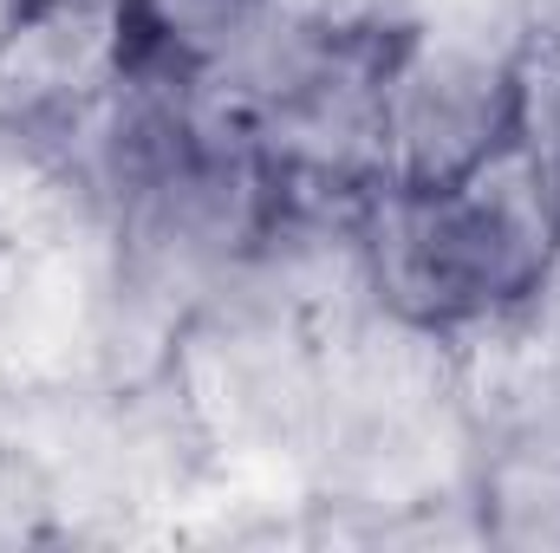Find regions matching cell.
I'll use <instances>...</instances> for the list:
<instances>
[{"label": "cell", "instance_id": "obj_1", "mask_svg": "<svg viewBox=\"0 0 560 553\" xmlns=\"http://www.w3.org/2000/svg\"><path fill=\"white\" fill-rule=\"evenodd\" d=\"M378 299L418 332H463L528 306L560 268V183L502 138L430 189H378L359 215Z\"/></svg>", "mask_w": 560, "mask_h": 553}, {"label": "cell", "instance_id": "obj_2", "mask_svg": "<svg viewBox=\"0 0 560 553\" xmlns=\"http://www.w3.org/2000/svg\"><path fill=\"white\" fill-rule=\"evenodd\" d=\"M509 138V59H411L385 92V189H430Z\"/></svg>", "mask_w": 560, "mask_h": 553}, {"label": "cell", "instance_id": "obj_3", "mask_svg": "<svg viewBox=\"0 0 560 553\" xmlns=\"http://www.w3.org/2000/svg\"><path fill=\"white\" fill-rule=\"evenodd\" d=\"M482 521L495 541H560V430H522L482 469Z\"/></svg>", "mask_w": 560, "mask_h": 553}, {"label": "cell", "instance_id": "obj_4", "mask_svg": "<svg viewBox=\"0 0 560 553\" xmlns=\"http://www.w3.org/2000/svg\"><path fill=\"white\" fill-rule=\"evenodd\" d=\"M261 20L300 26V33H352V26H385V0H255Z\"/></svg>", "mask_w": 560, "mask_h": 553}]
</instances>
